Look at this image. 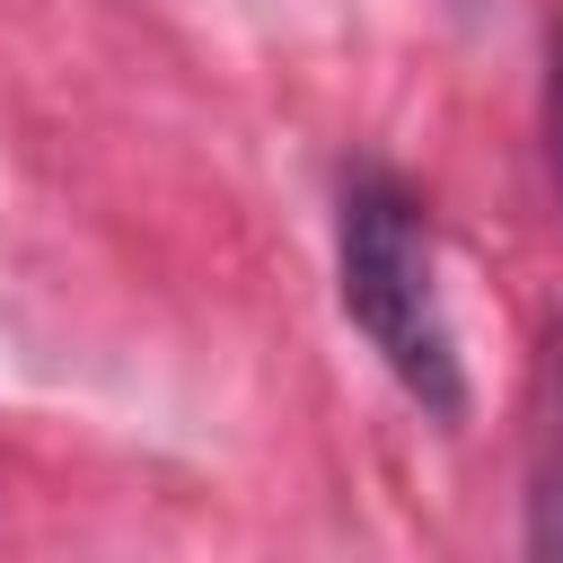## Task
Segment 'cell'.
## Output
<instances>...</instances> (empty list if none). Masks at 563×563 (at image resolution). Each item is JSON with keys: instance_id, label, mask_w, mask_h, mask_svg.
<instances>
[{"instance_id": "6da1fadb", "label": "cell", "mask_w": 563, "mask_h": 563, "mask_svg": "<svg viewBox=\"0 0 563 563\" xmlns=\"http://www.w3.org/2000/svg\"><path fill=\"white\" fill-rule=\"evenodd\" d=\"M334 290H343V317L361 325V343L387 361V378L431 422H457L466 413V361H457V325H449V290H440L431 211L387 167H361L343 185Z\"/></svg>"}, {"instance_id": "7a4b0ae2", "label": "cell", "mask_w": 563, "mask_h": 563, "mask_svg": "<svg viewBox=\"0 0 563 563\" xmlns=\"http://www.w3.org/2000/svg\"><path fill=\"white\" fill-rule=\"evenodd\" d=\"M545 167H554V194H563V35L545 44Z\"/></svg>"}]
</instances>
